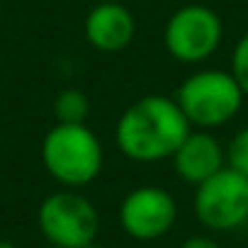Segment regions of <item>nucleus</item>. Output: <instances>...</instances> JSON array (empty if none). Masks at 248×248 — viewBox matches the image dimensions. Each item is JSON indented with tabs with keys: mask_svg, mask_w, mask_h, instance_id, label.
<instances>
[{
	"mask_svg": "<svg viewBox=\"0 0 248 248\" xmlns=\"http://www.w3.org/2000/svg\"><path fill=\"white\" fill-rule=\"evenodd\" d=\"M0 3H3V0H0Z\"/></svg>",
	"mask_w": 248,
	"mask_h": 248,
	"instance_id": "obj_18",
	"label": "nucleus"
},
{
	"mask_svg": "<svg viewBox=\"0 0 248 248\" xmlns=\"http://www.w3.org/2000/svg\"><path fill=\"white\" fill-rule=\"evenodd\" d=\"M90 114V100L78 88H66L54 97V117L59 124H85Z\"/></svg>",
	"mask_w": 248,
	"mask_h": 248,
	"instance_id": "obj_10",
	"label": "nucleus"
},
{
	"mask_svg": "<svg viewBox=\"0 0 248 248\" xmlns=\"http://www.w3.org/2000/svg\"><path fill=\"white\" fill-rule=\"evenodd\" d=\"M192 207L204 229L233 231L248 221V180L231 168H221L195 187Z\"/></svg>",
	"mask_w": 248,
	"mask_h": 248,
	"instance_id": "obj_6",
	"label": "nucleus"
},
{
	"mask_svg": "<svg viewBox=\"0 0 248 248\" xmlns=\"http://www.w3.org/2000/svg\"><path fill=\"white\" fill-rule=\"evenodd\" d=\"M229 73L233 76V80L238 83L243 95L248 97V32L236 42V46L231 51V68H229Z\"/></svg>",
	"mask_w": 248,
	"mask_h": 248,
	"instance_id": "obj_12",
	"label": "nucleus"
},
{
	"mask_svg": "<svg viewBox=\"0 0 248 248\" xmlns=\"http://www.w3.org/2000/svg\"><path fill=\"white\" fill-rule=\"evenodd\" d=\"M42 163L59 185L80 190L102 173L105 151L88 124L56 122L42 139Z\"/></svg>",
	"mask_w": 248,
	"mask_h": 248,
	"instance_id": "obj_2",
	"label": "nucleus"
},
{
	"mask_svg": "<svg viewBox=\"0 0 248 248\" xmlns=\"http://www.w3.org/2000/svg\"><path fill=\"white\" fill-rule=\"evenodd\" d=\"M85 39L93 49L102 54L124 51L137 37V20L127 5L119 0L114 3H95L85 15Z\"/></svg>",
	"mask_w": 248,
	"mask_h": 248,
	"instance_id": "obj_8",
	"label": "nucleus"
},
{
	"mask_svg": "<svg viewBox=\"0 0 248 248\" xmlns=\"http://www.w3.org/2000/svg\"><path fill=\"white\" fill-rule=\"evenodd\" d=\"M85 248H107V246H102V243H97V241H93V243H88Z\"/></svg>",
	"mask_w": 248,
	"mask_h": 248,
	"instance_id": "obj_15",
	"label": "nucleus"
},
{
	"mask_svg": "<svg viewBox=\"0 0 248 248\" xmlns=\"http://www.w3.org/2000/svg\"><path fill=\"white\" fill-rule=\"evenodd\" d=\"M190 129V122L185 119L175 97L144 95L122 112L114 127V139L129 161L158 163L173 158Z\"/></svg>",
	"mask_w": 248,
	"mask_h": 248,
	"instance_id": "obj_1",
	"label": "nucleus"
},
{
	"mask_svg": "<svg viewBox=\"0 0 248 248\" xmlns=\"http://www.w3.org/2000/svg\"><path fill=\"white\" fill-rule=\"evenodd\" d=\"M226 168L248 180V127L238 129L226 146Z\"/></svg>",
	"mask_w": 248,
	"mask_h": 248,
	"instance_id": "obj_11",
	"label": "nucleus"
},
{
	"mask_svg": "<svg viewBox=\"0 0 248 248\" xmlns=\"http://www.w3.org/2000/svg\"><path fill=\"white\" fill-rule=\"evenodd\" d=\"M224 39V22L217 10L207 5H183L178 8L166 27L163 44L166 51L180 63H204L217 54Z\"/></svg>",
	"mask_w": 248,
	"mask_h": 248,
	"instance_id": "obj_5",
	"label": "nucleus"
},
{
	"mask_svg": "<svg viewBox=\"0 0 248 248\" xmlns=\"http://www.w3.org/2000/svg\"><path fill=\"white\" fill-rule=\"evenodd\" d=\"M95 3H114V0H95Z\"/></svg>",
	"mask_w": 248,
	"mask_h": 248,
	"instance_id": "obj_16",
	"label": "nucleus"
},
{
	"mask_svg": "<svg viewBox=\"0 0 248 248\" xmlns=\"http://www.w3.org/2000/svg\"><path fill=\"white\" fill-rule=\"evenodd\" d=\"M0 248H17L13 241H8V238H0Z\"/></svg>",
	"mask_w": 248,
	"mask_h": 248,
	"instance_id": "obj_14",
	"label": "nucleus"
},
{
	"mask_svg": "<svg viewBox=\"0 0 248 248\" xmlns=\"http://www.w3.org/2000/svg\"><path fill=\"white\" fill-rule=\"evenodd\" d=\"M173 166L187 185H202L221 168H226V149L207 129H190L173 154Z\"/></svg>",
	"mask_w": 248,
	"mask_h": 248,
	"instance_id": "obj_9",
	"label": "nucleus"
},
{
	"mask_svg": "<svg viewBox=\"0 0 248 248\" xmlns=\"http://www.w3.org/2000/svg\"><path fill=\"white\" fill-rule=\"evenodd\" d=\"M243 100L246 95L233 76L221 68H202L190 73L175 93V102L190 127L207 132L229 124L241 112Z\"/></svg>",
	"mask_w": 248,
	"mask_h": 248,
	"instance_id": "obj_3",
	"label": "nucleus"
},
{
	"mask_svg": "<svg viewBox=\"0 0 248 248\" xmlns=\"http://www.w3.org/2000/svg\"><path fill=\"white\" fill-rule=\"evenodd\" d=\"M178 221L175 197L158 185H141L127 192L119 204V224L134 241H158Z\"/></svg>",
	"mask_w": 248,
	"mask_h": 248,
	"instance_id": "obj_7",
	"label": "nucleus"
},
{
	"mask_svg": "<svg viewBox=\"0 0 248 248\" xmlns=\"http://www.w3.org/2000/svg\"><path fill=\"white\" fill-rule=\"evenodd\" d=\"M46 248H56V246H46Z\"/></svg>",
	"mask_w": 248,
	"mask_h": 248,
	"instance_id": "obj_17",
	"label": "nucleus"
},
{
	"mask_svg": "<svg viewBox=\"0 0 248 248\" xmlns=\"http://www.w3.org/2000/svg\"><path fill=\"white\" fill-rule=\"evenodd\" d=\"M37 224L49 246L85 248L97 241L100 214L85 195L63 187L44 197L37 212Z\"/></svg>",
	"mask_w": 248,
	"mask_h": 248,
	"instance_id": "obj_4",
	"label": "nucleus"
},
{
	"mask_svg": "<svg viewBox=\"0 0 248 248\" xmlns=\"http://www.w3.org/2000/svg\"><path fill=\"white\" fill-rule=\"evenodd\" d=\"M180 248H221V246L214 238H209V236H190V238L183 241Z\"/></svg>",
	"mask_w": 248,
	"mask_h": 248,
	"instance_id": "obj_13",
	"label": "nucleus"
}]
</instances>
